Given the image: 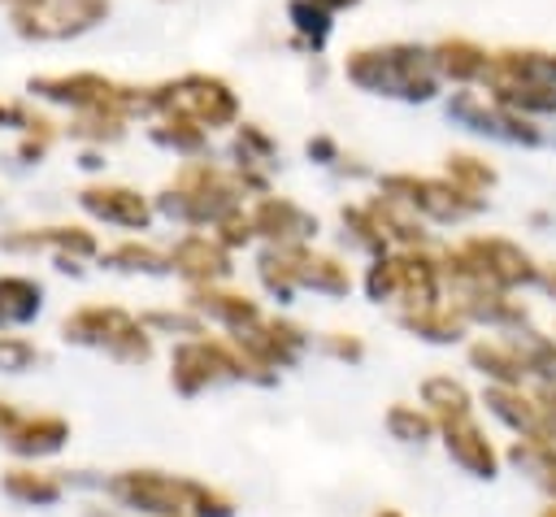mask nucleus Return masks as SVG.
Here are the masks:
<instances>
[{
    "label": "nucleus",
    "mask_w": 556,
    "mask_h": 517,
    "mask_svg": "<svg viewBox=\"0 0 556 517\" xmlns=\"http://www.w3.org/2000/svg\"><path fill=\"white\" fill-rule=\"evenodd\" d=\"M330 4H343V0H330Z\"/></svg>",
    "instance_id": "obj_1"
}]
</instances>
